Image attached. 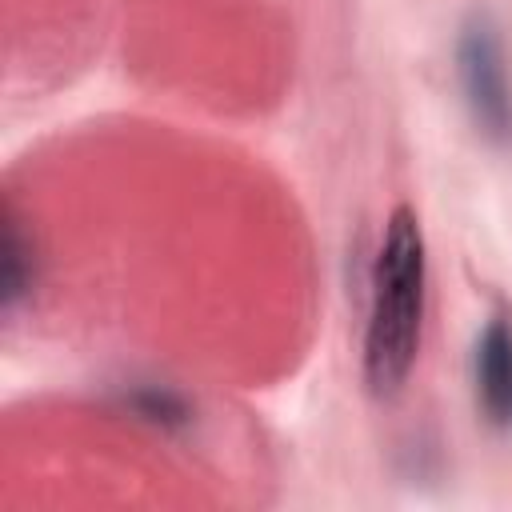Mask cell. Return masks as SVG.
Masks as SVG:
<instances>
[{"instance_id": "obj_3", "label": "cell", "mask_w": 512, "mask_h": 512, "mask_svg": "<svg viewBox=\"0 0 512 512\" xmlns=\"http://www.w3.org/2000/svg\"><path fill=\"white\" fill-rule=\"evenodd\" d=\"M476 404L496 428H512V320L492 316L472 344Z\"/></svg>"}, {"instance_id": "obj_1", "label": "cell", "mask_w": 512, "mask_h": 512, "mask_svg": "<svg viewBox=\"0 0 512 512\" xmlns=\"http://www.w3.org/2000/svg\"><path fill=\"white\" fill-rule=\"evenodd\" d=\"M424 296H428L424 232L412 208H396L376 248L368 324H364V380L376 396H396L420 356Z\"/></svg>"}, {"instance_id": "obj_2", "label": "cell", "mask_w": 512, "mask_h": 512, "mask_svg": "<svg viewBox=\"0 0 512 512\" xmlns=\"http://www.w3.org/2000/svg\"><path fill=\"white\" fill-rule=\"evenodd\" d=\"M456 72L464 104L488 140H512V72L504 40L484 12H472L456 40Z\"/></svg>"}]
</instances>
